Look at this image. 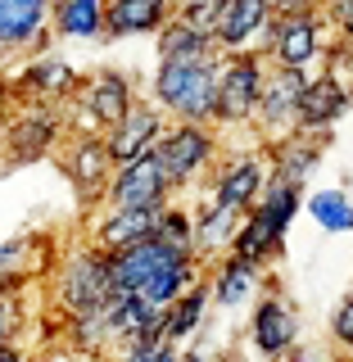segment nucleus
I'll list each match as a JSON object with an SVG mask.
<instances>
[{
  "label": "nucleus",
  "instance_id": "obj_35",
  "mask_svg": "<svg viewBox=\"0 0 353 362\" xmlns=\"http://www.w3.org/2000/svg\"><path fill=\"white\" fill-rule=\"evenodd\" d=\"M14 322H18L14 299H5V294H0V344H9V335H14Z\"/></svg>",
  "mask_w": 353,
  "mask_h": 362
},
{
  "label": "nucleus",
  "instance_id": "obj_27",
  "mask_svg": "<svg viewBox=\"0 0 353 362\" xmlns=\"http://www.w3.org/2000/svg\"><path fill=\"white\" fill-rule=\"evenodd\" d=\"M317 145H303V141H294V145H286V150L277 154V181H290V186H299L303 177L317 168Z\"/></svg>",
  "mask_w": 353,
  "mask_h": 362
},
{
  "label": "nucleus",
  "instance_id": "obj_18",
  "mask_svg": "<svg viewBox=\"0 0 353 362\" xmlns=\"http://www.w3.org/2000/svg\"><path fill=\"white\" fill-rule=\"evenodd\" d=\"M277 240H281V226L267 218V209H254L245 218V226L236 231V258H245V263H254L258 267V258H267L272 249H277Z\"/></svg>",
  "mask_w": 353,
  "mask_h": 362
},
{
  "label": "nucleus",
  "instance_id": "obj_34",
  "mask_svg": "<svg viewBox=\"0 0 353 362\" xmlns=\"http://www.w3.org/2000/svg\"><path fill=\"white\" fill-rule=\"evenodd\" d=\"M23 258H28V245H23V240H0V276L14 272V267H23Z\"/></svg>",
  "mask_w": 353,
  "mask_h": 362
},
{
  "label": "nucleus",
  "instance_id": "obj_14",
  "mask_svg": "<svg viewBox=\"0 0 353 362\" xmlns=\"http://www.w3.org/2000/svg\"><path fill=\"white\" fill-rule=\"evenodd\" d=\"M154 222H158V209H118L113 218L100 226V249H132V245H141V240H150L154 235Z\"/></svg>",
  "mask_w": 353,
  "mask_h": 362
},
{
  "label": "nucleus",
  "instance_id": "obj_36",
  "mask_svg": "<svg viewBox=\"0 0 353 362\" xmlns=\"http://www.w3.org/2000/svg\"><path fill=\"white\" fill-rule=\"evenodd\" d=\"M331 14L345 28V37H353V0H331Z\"/></svg>",
  "mask_w": 353,
  "mask_h": 362
},
{
  "label": "nucleus",
  "instance_id": "obj_39",
  "mask_svg": "<svg viewBox=\"0 0 353 362\" xmlns=\"http://www.w3.org/2000/svg\"><path fill=\"white\" fill-rule=\"evenodd\" d=\"M5 109H9V86L0 82V118H5Z\"/></svg>",
  "mask_w": 353,
  "mask_h": 362
},
{
  "label": "nucleus",
  "instance_id": "obj_11",
  "mask_svg": "<svg viewBox=\"0 0 353 362\" xmlns=\"http://www.w3.org/2000/svg\"><path fill=\"white\" fill-rule=\"evenodd\" d=\"M82 109L91 122H100V127H118L122 113L132 109V95H127V82H122L118 73H100L96 82L82 90Z\"/></svg>",
  "mask_w": 353,
  "mask_h": 362
},
{
  "label": "nucleus",
  "instance_id": "obj_4",
  "mask_svg": "<svg viewBox=\"0 0 353 362\" xmlns=\"http://www.w3.org/2000/svg\"><path fill=\"white\" fill-rule=\"evenodd\" d=\"M258 90H263L258 54H231V64L218 73V109H213V118H222V122L249 118L258 105Z\"/></svg>",
  "mask_w": 353,
  "mask_h": 362
},
{
  "label": "nucleus",
  "instance_id": "obj_1",
  "mask_svg": "<svg viewBox=\"0 0 353 362\" xmlns=\"http://www.w3.org/2000/svg\"><path fill=\"white\" fill-rule=\"evenodd\" d=\"M154 90L163 105L186 113L190 122L213 118V109H218V73H213V64H163Z\"/></svg>",
  "mask_w": 353,
  "mask_h": 362
},
{
  "label": "nucleus",
  "instance_id": "obj_9",
  "mask_svg": "<svg viewBox=\"0 0 353 362\" xmlns=\"http://www.w3.org/2000/svg\"><path fill=\"white\" fill-rule=\"evenodd\" d=\"M154 136H158V113L154 109H127L122 113V122L113 127V136H109V158L113 163H136L141 154H150L154 150Z\"/></svg>",
  "mask_w": 353,
  "mask_h": 362
},
{
  "label": "nucleus",
  "instance_id": "obj_26",
  "mask_svg": "<svg viewBox=\"0 0 353 362\" xmlns=\"http://www.w3.org/2000/svg\"><path fill=\"white\" fill-rule=\"evenodd\" d=\"M236 222H241V209H231V204H213V209L204 213V222H199V245H204V249L231 245L236 231H241Z\"/></svg>",
  "mask_w": 353,
  "mask_h": 362
},
{
  "label": "nucleus",
  "instance_id": "obj_38",
  "mask_svg": "<svg viewBox=\"0 0 353 362\" xmlns=\"http://www.w3.org/2000/svg\"><path fill=\"white\" fill-rule=\"evenodd\" d=\"M154 362H177V354H173V344H163V349H158V354H154Z\"/></svg>",
  "mask_w": 353,
  "mask_h": 362
},
{
  "label": "nucleus",
  "instance_id": "obj_13",
  "mask_svg": "<svg viewBox=\"0 0 353 362\" xmlns=\"http://www.w3.org/2000/svg\"><path fill=\"white\" fill-rule=\"evenodd\" d=\"M45 14H50V0H0V45L5 50L28 45L41 32Z\"/></svg>",
  "mask_w": 353,
  "mask_h": 362
},
{
  "label": "nucleus",
  "instance_id": "obj_7",
  "mask_svg": "<svg viewBox=\"0 0 353 362\" xmlns=\"http://www.w3.org/2000/svg\"><path fill=\"white\" fill-rule=\"evenodd\" d=\"M209 154H213V141L199 127H177L173 136H163V141L154 145V163L163 168L168 186H173V181H186L190 173H199V168L209 163Z\"/></svg>",
  "mask_w": 353,
  "mask_h": 362
},
{
  "label": "nucleus",
  "instance_id": "obj_25",
  "mask_svg": "<svg viewBox=\"0 0 353 362\" xmlns=\"http://www.w3.org/2000/svg\"><path fill=\"white\" fill-rule=\"evenodd\" d=\"M204 299H209L204 290H186L177 299V308H163V339H168V344H177L181 335L195 331V322H199V313H204Z\"/></svg>",
  "mask_w": 353,
  "mask_h": 362
},
{
  "label": "nucleus",
  "instance_id": "obj_31",
  "mask_svg": "<svg viewBox=\"0 0 353 362\" xmlns=\"http://www.w3.org/2000/svg\"><path fill=\"white\" fill-rule=\"evenodd\" d=\"M267 218L281 226V231H286L290 226V218H294V209H299V186H290V181H277V186L267 190Z\"/></svg>",
  "mask_w": 353,
  "mask_h": 362
},
{
  "label": "nucleus",
  "instance_id": "obj_10",
  "mask_svg": "<svg viewBox=\"0 0 353 362\" xmlns=\"http://www.w3.org/2000/svg\"><path fill=\"white\" fill-rule=\"evenodd\" d=\"M173 0H109L105 5V32L109 37H136V32L163 28Z\"/></svg>",
  "mask_w": 353,
  "mask_h": 362
},
{
  "label": "nucleus",
  "instance_id": "obj_23",
  "mask_svg": "<svg viewBox=\"0 0 353 362\" xmlns=\"http://www.w3.org/2000/svg\"><path fill=\"white\" fill-rule=\"evenodd\" d=\"M54 136V118L50 113H23L14 118V127H9V145H14V154H41L45 145H50Z\"/></svg>",
  "mask_w": 353,
  "mask_h": 362
},
{
  "label": "nucleus",
  "instance_id": "obj_37",
  "mask_svg": "<svg viewBox=\"0 0 353 362\" xmlns=\"http://www.w3.org/2000/svg\"><path fill=\"white\" fill-rule=\"evenodd\" d=\"M0 362H23L18 349H9V344H0Z\"/></svg>",
  "mask_w": 353,
  "mask_h": 362
},
{
  "label": "nucleus",
  "instance_id": "obj_8",
  "mask_svg": "<svg viewBox=\"0 0 353 362\" xmlns=\"http://www.w3.org/2000/svg\"><path fill=\"white\" fill-rule=\"evenodd\" d=\"M345 105H349V90L340 86V77H317V82H303L294 118H299L303 132H326L345 113Z\"/></svg>",
  "mask_w": 353,
  "mask_h": 362
},
{
  "label": "nucleus",
  "instance_id": "obj_30",
  "mask_svg": "<svg viewBox=\"0 0 353 362\" xmlns=\"http://www.w3.org/2000/svg\"><path fill=\"white\" fill-rule=\"evenodd\" d=\"M222 9H226V0H186L177 23H186V28H190V32H199V37H213V32H218Z\"/></svg>",
  "mask_w": 353,
  "mask_h": 362
},
{
  "label": "nucleus",
  "instance_id": "obj_29",
  "mask_svg": "<svg viewBox=\"0 0 353 362\" xmlns=\"http://www.w3.org/2000/svg\"><path fill=\"white\" fill-rule=\"evenodd\" d=\"M23 82L32 90H50V95H64V90H73V68L59 64V59H41L32 64L28 73H23Z\"/></svg>",
  "mask_w": 353,
  "mask_h": 362
},
{
  "label": "nucleus",
  "instance_id": "obj_12",
  "mask_svg": "<svg viewBox=\"0 0 353 362\" xmlns=\"http://www.w3.org/2000/svg\"><path fill=\"white\" fill-rule=\"evenodd\" d=\"M299 90H303V73H294V68H281L272 82H263L258 90V122L263 127H281V122L294 118V105H299Z\"/></svg>",
  "mask_w": 353,
  "mask_h": 362
},
{
  "label": "nucleus",
  "instance_id": "obj_32",
  "mask_svg": "<svg viewBox=\"0 0 353 362\" xmlns=\"http://www.w3.org/2000/svg\"><path fill=\"white\" fill-rule=\"evenodd\" d=\"M154 240H163V245H173V249H181V254H186V245H190V218H186L181 209L163 213V218L154 222Z\"/></svg>",
  "mask_w": 353,
  "mask_h": 362
},
{
  "label": "nucleus",
  "instance_id": "obj_2",
  "mask_svg": "<svg viewBox=\"0 0 353 362\" xmlns=\"http://www.w3.org/2000/svg\"><path fill=\"white\" fill-rule=\"evenodd\" d=\"M109 258L105 254H77V258H68V267H64V281H59V299H64V308L73 313V317H86V313H96V308H105L109 303Z\"/></svg>",
  "mask_w": 353,
  "mask_h": 362
},
{
  "label": "nucleus",
  "instance_id": "obj_5",
  "mask_svg": "<svg viewBox=\"0 0 353 362\" xmlns=\"http://www.w3.org/2000/svg\"><path fill=\"white\" fill-rule=\"evenodd\" d=\"M267 28H272L267 50L277 54L281 68H294V73H299V68L322 50V45H317L322 41V28H317V18L308 14V9H281L277 18H267Z\"/></svg>",
  "mask_w": 353,
  "mask_h": 362
},
{
  "label": "nucleus",
  "instance_id": "obj_16",
  "mask_svg": "<svg viewBox=\"0 0 353 362\" xmlns=\"http://www.w3.org/2000/svg\"><path fill=\"white\" fill-rule=\"evenodd\" d=\"M267 18H272V9L263 5V0H226L213 37H218L222 45H245L254 32L267 28Z\"/></svg>",
  "mask_w": 353,
  "mask_h": 362
},
{
  "label": "nucleus",
  "instance_id": "obj_6",
  "mask_svg": "<svg viewBox=\"0 0 353 362\" xmlns=\"http://www.w3.org/2000/svg\"><path fill=\"white\" fill-rule=\"evenodd\" d=\"M163 195H168V177H163V168L154 163V150L122 168L118 181H113V190H109L113 209H158Z\"/></svg>",
  "mask_w": 353,
  "mask_h": 362
},
{
  "label": "nucleus",
  "instance_id": "obj_3",
  "mask_svg": "<svg viewBox=\"0 0 353 362\" xmlns=\"http://www.w3.org/2000/svg\"><path fill=\"white\" fill-rule=\"evenodd\" d=\"M173 263H186V254L150 235V240H141L132 249H118V254L109 258V286H113V294H136L154 272H163Z\"/></svg>",
  "mask_w": 353,
  "mask_h": 362
},
{
  "label": "nucleus",
  "instance_id": "obj_24",
  "mask_svg": "<svg viewBox=\"0 0 353 362\" xmlns=\"http://www.w3.org/2000/svg\"><path fill=\"white\" fill-rule=\"evenodd\" d=\"M105 168H109V150L100 141H82L73 150V158H68V173H73V181L82 190H96L105 181Z\"/></svg>",
  "mask_w": 353,
  "mask_h": 362
},
{
  "label": "nucleus",
  "instance_id": "obj_22",
  "mask_svg": "<svg viewBox=\"0 0 353 362\" xmlns=\"http://www.w3.org/2000/svg\"><path fill=\"white\" fill-rule=\"evenodd\" d=\"M308 213L322 231H353V199L345 190H317L308 199Z\"/></svg>",
  "mask_w": 353,
  "mask_h": 362
},
{
  "label": "nucleus",
  "instance_id": "obj_20",
  "mask_svg": "<svg viewBox=\"0 0 353 362\" xmlns=\"http://www.w3.org/2000/svg\"><path fill=\"white\" fill-rule=\"evenodd\" d=\"M190 281H195V267H190V263H173V267L154 272V276L145 281V286L136 290V294H141V299L150 303L154 313H163V308H173V303L181 299V294H186V286H190Z\"/></svg>",
  "mask_w": 353,
  "mask_h": 362
},
{
  "label": "nucleus",
  "instance_id": "obj_41",
  "mask_svg": "<svg viewBox=\"0 0 353 362\" xmlns=\"http://www.w3.org/2000/svg\"><path fill=\"white\" fill-rule=\"evenodd\" d=\"M177 5H186V0H177Z\"/></svg>",
  "mask_w": 353,
  "mask_h": 362
},
{
  "label": "nucleus",
  "instance_id": "obj_21",
  "mask_svg": "<svg viewBox=\"0 0 353 362\" xmlns=\"http://www.w3.org/2000/svg\"><path fill=\"white\" fill-rule=\"evenodd\" d=\"M258 190H263V163H258V158H241V163L218 181V204L245 209V204L258 199Z\"/></svg>",
  "mask_w": 353,
  "mask_h": 362
},
{
  "label": "nucleus",
  "instance_id": "obj_19",
  "mask_svg": "<svg viewBox=\"0 0 353 362\" xmlns=\"http://www.w3.org/2000/svg\"><path fill=\"white\" fill-rule=\"evenodd\" d=\"M109 0H54V28L64 37H100Z\"/></svg>",
  "mask_w": 353,
  "mask_h": 362
},
{
  "label": "nucleus",
  "instance_id": "obj_33",
  "mask_svg": "<svg viewBox=\"0 0 353 362\" xmlns=\"http://www.w3.org/2000/svg\"><path fill=\"white\" fill-rule=\"evenodd\" d=\"M335 344L340 349H353V294L345 299V308L335 313Z\"/></svg>",
  "mask_w": 353,
  "mask_h": 362
},
{
  "label": "nucleus",
  "instance_id": "obj_17",
  "mask_svg": "<svg viewBox=\"0 0 353 362\" xmlns=\"http://www.w3.org/2000/svg\"><path fill=\"white\" fill-rule=\"evenodd\" d=\"M158 54H163V64H213L218 50H213V37H199L186 23H173L158 32Z\"/></svg>",
  "mask_w": 353,
  "mask_h": 362
},
{
  "label": "nucleus",
  "instance_id": "obj_40",
  "mask_svg": "<svg viewBox=\"0 0 353 362\" xmlns=\"http://www.w3.org/2000/svg\"><path fill=\"white\" fill-rule=\"evenodd\" d=\"M0 294H5V281H0Z\"/></svg>",
  "mask_w": 353,
  "mask_h": 362
},
{
  "label": "nucleus",
  "instance_id": "obj_28",
  "mask_svg": "<svg viewBox=\"0 0 353 362\" xmlns=\"http://www.w3.org/2000/svg\"><path fill=\"white\" fill-rule=\"evenodd\" d=\"M254 263H245V258H231L222 272H218V303H245V294L254 290Z\"/></svg>",
  "mask_w": 353,
  "mask_h": 362
},
{
  "label": "nucleus",
  "instance_id": "obj_15",
  "mask_svg": "<svg viewBox=\"0 0 353 362\" xmlns=\"http://www.w3.org/2000/svg\"><path fill=\"white\" fill-rule=\"evenodd\" d=\"M254 344L263 349V354H286L294 344V313L286 308L281 299H263L254 313Z\"/></svg>",
  "mask_w": 353,
  "mask_h": 362
}]
</instances>
